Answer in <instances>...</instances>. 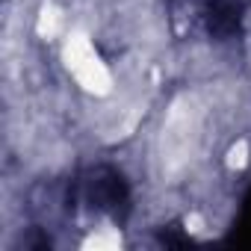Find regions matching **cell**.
<instances>
[{
	"label": "cell",
	"instance_id": "6da1fadb",
	"mask_svg": "<svg viewBox=\"0 0 251 251\" xmlns=\"http://www.w3.org/2000/svg\"><path fill=\"white\" fill-rule=\"evenodd\" d=\"M80 198L98 210V213H112L118 216V210H124L127 204V192H124V183L115 172L109 169H95L83 177L80 183Z\"/></svg>",
	"mask_w": 251,
	"mask_h": 251
}]
</instances>
